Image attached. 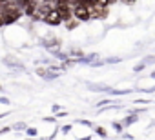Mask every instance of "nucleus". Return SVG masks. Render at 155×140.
<instances>
[{
  "label": "nucleus",
  "mask_w": 155,
  "mask_h": 140,
  "mask_svg": "<svg viewBox=\"0 0 155 140\" xmlns=\"http://www.w3.org/2000/svg\"><path fill=\"white\" fill-rule=\"evenodd\" d=\"M73 17L79 20V22H88L91 18V13H90V8L84 6V4H77L73 8Z\"/></svg>",
  "instance_id": "1"
},
{
  "label": "nucleus",
  "mask_w": 155,
  "mask_h": 140,
  "mask_svg": "<svg viewBox=\"0 0 155 140\" xmlns=\"http://www.w3.org/2000/svg\"><path fill=\"white\" fill-rule=\"evenodd\" d=\"M55 9V6L53 4H48V2H42L38 8H37V11H35V15H33V18L35 20H46V17L51 13Z\"/></svg>",
  "instance_id": "2"
},
{
  "label": "nucleus",
  "mask_w": 155,
  "mask_h": 140,
  "mask_svg": "<svg viewBox=\"0 0 155 140\" xmlns=\"http://www.w3.org/2000/svg\"><path fill=\"white\" fill-rule=\"evenodd\" d=\"M20 17H22V8L13 9V11H6V26H9V24L17 22Z\"/></svg>",
  "instance_id": "3"
},
{
  "label": "nucleus",
  "mask_w": 155,
  "mask_h": 140,
  "mask_svg": "<svg viewBox=\"0 0 155 140\" xmlns=\"http://www.w3.org/2000/svg\"><path fill=\"white\" fill-rule=\"evenodd\" d=\"M44 22H46V24H49V26H58V24L62 22V18H60V13L57 11V8H55V9H53V11H51V13L46 17V20H44Z\"/></svg>",
  "instance_id": "4"
},
{
  "label": "nucleus",
  "mask_w": 155,
  "mask_h": 140,
  "mask_svg": "<svg viewBox=\"0 0 155 140\" xmlns=\"http://www.w3.org/2000/svg\"><path fill=\"white\" fill-rule=\"evenodd\" d=\"M37 8H38V0H31V2L24 8V13H26L28 17H33L35 11H37Z\"/></svg>",
  "instance_id": "5"
},
{
  "label": "nucleus",
  "mask_w": 155,
  "mask_h": 140,
  "mask_svg": "<svg viewBox=\"0 0 155 140\" xmlns=\"http://www.w3.org/2000/svg\"><path fill=\"white\" fill-rule=\"evenodd\" d=\"M135 120H137V116H135V115H131V116H128V118H126L122 124H124V126H130V124H133Z\"/></svg>",
  "instance_id": "6"
},
{
  "label": "nucleus",
  "mask_w": 155,
  "mask_h": 140,
  "mask_svg": "<svg viewBox=\"0 0 155 140\" xmlns=\"http://www.w3.org/2000/svg\"><path fill=\"white\" fill-rule=\"evenodd\" d=\"M26 133H28L29 136H37V135H38V131H37L35 127H28V129H26Z\"/></svg>",
  "instance_id": "7"
},
{
  "label": "nucleus",
  "mask_w": 155,
  "mask_h": 140,
  "mask_svg": "<svg viewBox=\"0 0 155 140\" xmlns=\"http://www.w3.org/2000/svg\"><path fill=\"white\" fill-rule=\"evenodd\" d=\"M95 131H97V135H99V136H104V138L108 136V133H106V129H104V127H97Z\"/></svg>",
  "instance_id": "8"
},
{
  "label": "nucleus",
  "mask_w": 155,
  "mask_h": 140,
  "mask_svg": "<svg viewBox=\"0 0 155 140\" xmlns=\"http://www.w3.org/2000/svg\"><path fill=\"white\" fill-rule=\"evenodd\" d=\"M29 2H31V0H17V4H18V6L22 8V9H24V8H26V6H28Z\"/></svg>",
  "instance_id": "9"
},
{
  "label": "nucleus",
  "mask_w": 155,
  "mask_h": 140,
  "mask_svg": "<svg viewBox=\"0 0 155 140\" xmlns=\"http://www.w3.org/2000/svg\"><path fill=\"white\" fill-rule=\"evenodd\" d=\"M13 127H15V129H28V126H26V122H18V124H15Z\"/></svg>",
  "instance_id": "10"
},
{
  "label": "nucleus",
  "mask_w": 155,
  "mask_h": 140,
  "mask_svg": "<svg viewBox=\"0 0 155 140\" xmlns=\"http://www.w3.org/2000/svg\"><path fill=\"white\" fill-rule=\"evenodd\" d=\"M122 126H124V124H119V122H113V127H115V129H117L119 133L122 131Z\"/></svg>",
  "instance_id": "11"
},
{
  "label": "nucleus",
  "mask_w": 155,
  "mask_h": 140,
  "mask_svg": "<svg viewBox=\"0 0 155 140\" xmlns=\"http://www.w3.org/2000/svg\"><path fill=\"white\" fill-rule=\"evenodd\" d=\"M155 62V56H146L144 58V64H153Z\"/></svg>",
  "instance_id": "12"
},
{
  "label": "nucleus",
  "mask_w": 155,
  "mask_h": 140,
  "mask_svg": "<svg viewBox=\"0 0 155 140\" xmlns=\"http://www.w3.org/2000/svg\"><path fill=\"white\" fill-rule=\"evenodd\" d=\"M66 24H68V27H69V29H73V27L77 26V22H73V20H68Z\"/></svg>",
  "instance_id": "13"
},
{
  "label": "nucleus",
  "mask_w": 155,
  "mask_h": 140,
  "mask_svg": "<svg viewBox=\"0 0 155 140\" xmlns=\"http://www.w3.org/2000/svg\"><path fill=\"white\" fill-rule=\"evenodd\" d=\"M69 131H71V126H64V127H62V133H64V135H68Z\"/></svg>",
  "instance_id": "14"
},
{
  "label": "nucleus",
  "mask_w": 155,
  "mask_h": 140,
  "mask_svg": "<svg viewBox=\"0 0 155 140\" xmlns=\"http://www.w3.org/2000/svg\"><path fill=\"white\" fill-rule=\"evenodd\" d=\"M144 65H146L144 62H142V64H139V65H135V71H142V69H144Z\"/></svg>",
  "instance_id": "15"
},
{
  "label": "nucleus",
  "mask_w": 155,
  "mask_h": 140,
  "mask_svg": "<svg viewBox=\"0 0 155 140\" xmlns=\"http://www.w3.org/2000/svg\"><path fill=\"white\" fill-rule=\"evenodd\" d=\"M0 104H9V100L6 97H0Z\"/></svg>",
  "instance_id": "16"
},
{
  "label": "nucleus",
  "mask_w": 155,
  "mask_h": 140,
  "mask_svg": "<svg viewBox=\"0 0 155 140\" xmlns=\"http://www.w3.org/2000/svg\"><path fill=\"white\" fill-rule=\"evenodd\" d=\"M79 124H82V126H91V122H88V120H79Z\"/></svg>",
  "instance_id": "17"
},
{
  "label": "nucleus",
  "mask_w": 155,
  "mask_h": 140,
  "mask_svg": "<svg viewBox=\"0 0 155 140\" xmlns=\"http://www.w3.org/2000/svg\"><path fill=\"white\" fill-rule=\"evenodd\" d=\"M122 2H124V4H135L137 0H122Z\"/></svg>",
  "instance_id": "18"
},
{
  "label": "nucleus",
  "mask_w": 155,
  "mask_h": 140,
  "mask_svg": "<svg viewBox=\"0 0 155 140\" xmlns=\"http://www.w3.org/2000/svg\"><path fill=\"white\" fill-rule=\"evenodd\" d=\"M6 2H8V0H0V9L4 8V4H6Z\"/></svg>",
  "instance_id": "19"
},
{
  "label": "nucleus",
  "mask_w": 155,
  "mask_h": 140,
  "mask_svg": "<svg viewBox=\"0 0 155 140\" xmlns=\"http://www.w3.org/2000/svg\"><path fill=\"white\" fill-rule=\"evenodd\" d=\"M151 77H153V78H155V71H153V73H151Z\"/></svg>",
  "instance_id": "20"
},
{
  "label": "nucleus",
  "mask_w": 155,
  "mask_h": 140,
  "mask_svg": "<svg viewBox=\"0 0 155 140\" xmlns=\"http://www.w3.org/2000/svg\"><path fill=\"white\" fill-rule=\"evenodd\" d=\"M0 133H2V129H0Z\"/></svg>",
  "instance_id": "21"
}]
</instances>
